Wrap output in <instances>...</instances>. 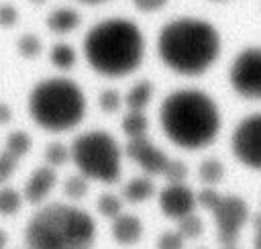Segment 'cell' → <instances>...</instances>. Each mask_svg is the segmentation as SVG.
I'll use <instances>...</instances> for the list:
<instances>
[{
	"label": "cell",
	"instance_id": "obj_15",
	"mask_svg": "<svg viewBox=\"0 0 261 249\" xmlns=\"http://www.w3.org/2000/svg\"><path fill=\"white\" fill-rule=\"evenodd\" d=\"M80 12L71 6H59L47 14V27L53 33H69L80 24Z\"/></svg>",
	"mask_w": 261,
	"mask_h": 249
},
{
	"label": "cell",
	"instance_id": "obj_36",
	"mask_svg": "<svg viewBox=\"0 0 261 249\" xmlns=\"http://www.w3.org/2000/svg\"><path fill=\"white\" fill-rule=\"evenodd\" d=\"M222 249H239L237 245H230V247H222Z\"/></svg>",
	"mask_w": 261,
	"mask_h": 249
},
{
	"label": "cell",
	"instance_id": "obj_24",
	"mask_svg": "<svg viewBox=\"0 0 261 249\" xmlns=\"http://www.w3.org/2000/svg\"><path fill=\"white\" fill-rule=\"evenodd\" d=\"M49 59L59 69H69L75 63V51L67 43H55L49 51Z\"/></svg>",
	"mask_w": 261,
	"mask_h": 249
},
{
	"label": "cell",
	"instance_id": "obj_31",
	"mask_svg": "<svg viewBox=\"0 0 261 249\" xmlns=\"http://www.w3.org/2000/svg\"><path fill=\"white\" fill-rule=\"evenodd\" d=\"M167 0H133V4L141 10V12H153L159 10L161 6H165Z\"/></svg>",
	"mask_w": 261,
	"mask_h": 249
},
{
	"label": "cell",
	"instance_id": "obj_27",
	"mask_svg": "<svg viewBox=\"0 0 261 249\" xmlns=\"http://www.w3.org/2000/svg\"><path fill=\"white\" fill-rule=\"evenodd\" d=\"M120 104H122V98H120L118 90H114V88L100 90V94H98V106L104 112H116L120 108Z\"/></svg>",
	"mask_w": 261,
	"mask_h": 249
},
{
	"label": "cell",
	"instance_id": "obj_3",
	"mask_svg": "<svg viewBox=\"0 0 261 249\" xmlns=\"http://www.w3.org/2000/svg\"><path fill=\"white\" fill-rule=\"evenodd\" d=\"M84 55L94 71L102 76H124L135 71L145 57L143 31L124 16L96 22L84 37Z\"/></svg>",
	"mask_w": 261,
	"mask_h": 249
},
{
	"label": "cell",
	"instance_id": "obj_20",
	"mask_svg": "<svg viewBox=\"0 0 261 249\" xmlns=\"http://www.w3.org/2000/svg\"><path fill=\"white\" fill-rule=\"evenodd\" d=\"M96 208L104 218H118L122 214V196L112 194V192H102L96 200Z\"/></svg>",
	"mask_w": 261,
	"mask_h": 249
},
{
	"label": "cell",
	"instance_id": "obj_21",
	"mask_svg": "<svg viewBox=\"0 0 261 249\" xmlns=\"http://www.w3.org/2000/svg\"><path fill=\"white\" fill-rule=\"evenodd\" d=\"M22 200H24V196H22L18 190H14V188H10V186L0 188V214H2V216H12V214H16V212L22 208Z\"/></svg>",
	"mask_w": 261,
	"mask_h": 249
},
{
	"label": "cell",
	"instance_id": "obj_23",
	"mask_svg": "<svg viewBox=\"0 0 261 249\" xmlns=\"http://www.w3.org/2000/svg\"><path fill=\"white\" fill-rule=\"evenodd\" d=\"M88 178L86 176H82L80 171L77 173H71V176H67L65 178V182H63V194L71 200V202H77V200H82L86 194H88Z\"/></svg>",
	"mask_w": 261,
	"mask_h": 249
},
{
	"label": "cell",
	"instance_id": "obj_12",
	"mask_svg": "<svg viewBox=\"0 0 261 249\" xmlns=\"http://www.w3.org/2000/svg\"><path fill=\"white\" fill-rule=\"evenodd\" d=\"M55 184H57L55 169L49 165H41V167L33 169V173L29 176V180L22 188V196L31 204H43L47 200V196L53 192Z\"/></svg>",
	"mask_w": 261,
	"mask_h": 249
},
{
	"label": "cell",
	"instance_id": "obj_7",
	"mask_svg": "<svg viewBox=\"0 0 261 249\" xmlns=\"http://www.w3.org/2000/svg\"><path fill=\"white\" fill-rule=\"evenodd\" d=\"M198 204L212 214L218 243L222 247L237 245L243 227L251 220L247 202L234 194H222L214 188H202L198 192Z\"/></svg>",
	"mask_w": 261,
	"mask_h": 249
},
{
	"label": "cell",
	"instance_id": "obj_35",
	"mask_svg": "<svg viewBox=\"0 0 261 249\" xmlns=\"http://www.w3.org/2000/svg\"><path fill=\"white\" fill-rule=\"evenodd\" d=\"M82 2H90V4H98V2H104V0H82Z\"/></svg>",
	"mask_w": 261,
	"mask_h": 249
},
{
	"label": "cell",
	"instance_id": "obj_4",
	"mask_svg": "<svg viewBox=\"0 0 261 249\" xmlns=\"http://www.w3.org/2000/svg\"><path fill=\"white\" fill-rule=\"evenodd\" d=\"M96 222L80 206L67 202L43 204L27 222V249H92Z\"/></svg>",
	"mask_w": 261,
	"mask_h": 249
},
{
	"label": "cell",
	"instance_id": "obj_30",
	"mask_svg": "<svg viewBox=\"0 0 261 249\" xmlns=\"http://www.w3.org/2000/svg\"><path fill=\"white\" fill-rule=\"evenodd\" d=\"M18 20V10L12 4H0V24L2 27H12Z\"/></svg>",
	"mask_w": 261,
	"mask_h": 249
},
{
	"label": "cell",
	"instance_id": "obj_8",
	"mask_svg": "<svg viewBox=\"0 0 261 249\" xmlns=\"http://www.w3.org/2000/svg\"><path fill=\"white\" fill-rule=\"evenodd\" d=\"M124 153L147 176H161L167 180V184H181L188 176V165L184 161L169 157L163 149L153 145L147 137L126 141Z\"/></svg>",
	"mask_w": 261,
	"mask_h": 249
},
{
	"label": "cell",
	"instance_id": "obj_17",
	"mask_svg": "<svg viewBox=\"0 0 261 249\" xmlns=\"http://www.w3.org/2000/svg\"><path fill=\"white\" fill-rule=\"evenodd\" d=\"M120 129L126 135L128 141L133 139H143L147 137L149 131V120L145 116V112H137V110H126V114L120 120Z\"/></svg>",
	"mask_w": 261,
	"mask_h": 249
},
{
	"label": "cell",
	"instance_id": "obj_6",
	"mask_svg": "<svg viewBox=\"0 0 261 249\" xmlns=\"http://www.w3.org/2000/svg\"><path fill=\"white\" fill-rule=\"evenodd\" d=\"M71 159L82 176L102 184H114L120 178L122 149L118 141L100 129L77 135L71 143Z\"/></svg>",
	"mask_w": 261,
	"mask_h": 249
},
{
	"label": "cell",
	"instance_id": "obj_22",
	"mask_svg": "<svg viewBox=\"0 0 261 249\" xmlns=\"http://www.w3.org/2000/svg\"><path fill=\"white\" fill-rule=\"evenodd\" d=\"M71 159V147H67L61 141H53L45 147V161L49 167H61Z\"/></svg>",
	"mask_w": 261,
	"mask_h": 249
},
{
	"label": "cell",
	"instance_id": "obj_18",
	"mask_svg": "<svg viewBox=\"0 0 261 249\" xmlns=\"http://www.w3.org/2000/svg\"><path fill=\"white\" fill-rule=\"evenodd\" d=\"M198 178L206 188H214V184L222 182L224 178V163L214 157H206L198 163Z\"/></svg>",
	"mask_w": 261,
	"mask_h": 249
},
{
	"label": "cell",
	"instance_id": "obj_11",
	"mask_svg": "<svg viewBox=\"0 0 261 249\" xmlns=\"http://www.w3.org/2000/svg\"><path fill=\"white\" fill-rule=\"evenodd\" d=\"M198 206V194L181 184H167L161 192H159V208L167 218L173 220H181L184 216L192 214Z\"/></svg>",
	"mask_w": 261,
	"mask_h": 249
},
{
	"label": "cell",
	"instance_id": "obj_10",
	"mask_svg": "<svg viewBox=\"0 0 261 249\" xmlns=\"http://www.w3.org/2000/svg\"><path fill=\"white\" fill-rule=\"evenodd\" d=\"M232 155L249 169L261 171V112L247 114L230 135Z\"/></svg>",
	"mask_w": 261,
	"mask_h": 249
},
{
	"label": "cell",
	"instance_id": "obj_32",
	"mask_svg": "<svg viewBox=\"0 0 261 249\" xmlns=\"http://www.w3.org/2000/svg\"><path fill=\"white\" fill-rule=\"evenodd\" d=\"M10 118H12V108H10V104L0 102V127H2V124H8Z\"/></svg>",
	"mask_w": 261,
	"mask_h": 249
},
{
	"label": "cell",
	"instance_id": "obj_26",
	"mask_svg": "<svg viewBox=\"0 0 261 249\" xmlns=\"http://www.w3.org/2000/svg\"><path fill=\"white\" fill-rule=\"evenodd\" d=\"M16 49H18V53L24 55V57H35V55L41 51V39H39L35 33H24V35L18 37Z\"/></svg>",
	"mask_w": 261,
	"mask_h": 249
},
{
	"label": "cell",
	"instance_id": "obj_29",
	"mask_svg": "<svg viewBox=\"0 0 261 249\" xmlns=\"http://www.w3.org/2000/svg\"><path fill=\"white\" fill-rule=\"evenodd\" d=\"M186 239L179 235V231H163L157 239V249H184Z\"/></svg>",
	"mask_w": 261,
	"mask_h": 249
},
{
	"label": "cell",
	"instance_id": "obj_38",
	"mask_svg": "<svg viewBox=\"0 0 261 249\" xmlns=\"http://www.w3.org/2000/svg\"><path fill=\"white\" fill-rule=\"evenodd\" d=\"M200 249H204V247H200Z\"/></svg>",
	"mask_w": 261,
	"mask_h": 249
},
{
	"label": "cell",
	"instance_id": "obj_19",
	"mask_svg": "<svg viewBox=\"0 0 261 249\" xmlns=\"http://www.w3.org/2000/svg\"><path fill=\"white\" fill-rule=\"evenodd\" d=\"M31 147H33V139H31V135H29L27 131L16 129V131H10V133L6 135V139H4V147H2V149H6L8 153H12L14 157L22 159V157L31 151Z\"/></svg>",
	"mask_w": 261,
	"mask_h": 249
},
{
	"label": "cell",
	"instance_id": "obj_2",
	"mask_svg": "<svg viewBox=\"0 0 261 249\" xmlns=\"http://www.w3.org/2000/svg\"><path fill=\"white\" fill-rule=\"evenodd\" d=\"M161 61L177 73L196 76L206 71L220 53L216 27L198 16H177L165 22L157 37Z\"/></svg>",
	"mask_w": 261,
	"mask_h": 249
},
{
	"label": "cell",
	"instance_id": "obj_16",
	"mask_svg": "<svg viewBox=\"0 0 261 249\" xmlns=\"http://www.w3.org/2000/svg\"><path fill=\"white\" fill-rule=\"evenodd\" d=\"M151 96H153V84L149 80H139L135 82L126 96H124V104H126V110H137V112H143L147 108V104L151 102Z\"/></svg>",
	"mask_w": 261,
	"mask_h": 249
},
{
	"label": "cell",
	"instance_id": "obj_33",
	"mask_svg": "<svg viewBox=\"0 0 261 249\" xmlns=\"http://www.w3.org/2000/svg\"><path fill=\"white\" fill-rule=\"evenodd\" d=\"M253 249H261V229H255V235H253Z\"/></svg>",
	"mask_w": 261,
	"mask_h": 249
},
{
	"label": "cell",
	"instance_id": "obj_34",
	"mask_svg": "<svg viewBox=\"0 0 261 249\" xmlns=\"http://www.w3.org/2000/svg\"><path fill=\"white\" fill-rule=\"evenodd\" d=\"M6 245H8V235H6V231L0 227V249H6Z\"/></svg>",
	"mask_w": 261,
	"mask_h": 249
},
{
	"label": "cell",
	"instance_id": "obj_9",
	"mask_svg": "<svg viewBox=\"0 0 261 249\" xmlns=\"http://www.w3.org/2000/svg\"><path fill=\"white\" fill-rule=\"evenodd\" d=\"M230 86L237 94L251 100H261V47H245L239 51L228 69Z\"/></svg>",
	"mask_w": 261,
	"mask_h": 249
},
{
	"label": "cell",
	"instance_id": "obj_25",
	"mask_svg": "<svg viewBox=\"0 0 261 249\" xmlns=\"http://www.w3.org/2000/svg\"><path fill=\"white\" fill-rule=\"evenodd\" d=\"M177 231H179V235H181L186 241H194V239H198V237L202 235L204 222H202V218H200L196 212H192V214L184 216L181 220H177Z\"/></svg>",
	"mask_w": 261,
	"mask_h": 249
},
{
	"label": "cell",
	"instance_id": "obj_1",
	"mask_svg": "<svg viewBox=\"0 0 261 249\" xmlns=\"http://www.w3.org/2000/svg\"><path fill=\"white\" fill-rule=\"evenodd\" d=\"M159 122L173 145L202 149L216 139L222 116L210 94L198 88H179L163 98Z\"/></svg>",
	"mask_w": 261,
	"mask_h": 249
},
{
	"label": "cell",
	"instance_id": "obj_14",
	"mask_svg": "<svg viewBox=\"0 0 261 249\" xmlns=\"http://www.w3.org/2000/svg\"><path fill=\"white\" fill-rule=\"evenodd\" d=\"M155 194V184L151 176H135L122 186V200L130 204H143Z\"/></svg>",
	"mask_w": 261,
	"mask_h": 249
},
{
	"label": "cell",
	"instance_id": "obj_13",
	"mask_svg": "<svg viewBox=\"0 0 261 249\" xmlns=\"http://www.w3.org/2000/svg\"><path fill=\"white\" fill-rule=\"evenodd\" d=\"M143 237V220L135 214L122 212L118 218L112 220V239L118 245H135Z\"/></svg>",
	"mask_w": 261,
	"mask_h": 249
},
{
	"label": "cell",
	"instance_id": "obj_5",
	"mask_svg": "<svg viewBox=\"0 0 261 249\" xmlns=\"http://www.w3.org/2000/svg\"><path fill=\"white\" fill-rule=\"evenodd\" d=\"M31 118L45 131L61 133L77 127L86 114V96L69 78H47L29 94Z\"/></svg>",
	"mask_w": 261,
	"mask_h": 249
},
{
	"label": "cell",
	"instance_id": "obj_28",
	"mask_svg": "<svg viewBox=\"0 0 261 249\" xmlns=\"http://www.w3.org/2000/svg\"><path fill=\"white\" fill-rule=\"evenodd\" d=\"M18 157H14L12 153H8L6 149H0V184L8 182L12 178V173L16 171L18 165Z\"/></svg>",
	"mask_w": 261,
	"mask_h": 249
},
{
	"label": "cell",
	"instance_id": "obj_37",
	"mask_svg": "<svg viewBox=\"0 0 261 249\" xmlns=\"http://www.w3.org/2000/svg\"><path fill=\"white\" fill-rule=\"evenodd\" d=\"M33 2H43V0H33Z\"/></svg>",
	"mask_w": 261,
	"mask_h": 249
}]
</instances>
